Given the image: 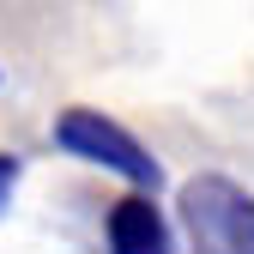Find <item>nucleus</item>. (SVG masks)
<instances>
[{
  "label": "nucleus",
  "mask_w": 254,
  "mask_h": 254,
  "mask_svg": "<svg viewBox=\"0 0 254 254\" xmlns=\"http://www.w3.org/2000/svg\"><path fill=\"white\" fill-rule=\"evenodd\" d=\"M182 224L194 254H254V194L230 176L182 182Z\"/></svg>",
  "instance_id": "1"
},
{
  "label": "nucleus",
  "mask_w": 254,
  "mask_h": 254,
  "mask_svg": "<svg viewBox=\"0 0 254 254\" xmlns=\"http://www.w3.org/2000/svg\"><path fill=\"white\" fill-rule=\"evenodd\" d=\"M55 145L85 157V164H97V170H109V176H121V182H133V188H157L164 182L157 157L127 133L121 121H109L103 109H67L55 121Z\"/></svg>",
  "instance_id": "2"
},
{
  "label": "nucleus",
  "mask_w": 254,
  "mask_h": 254,
  "mask_svg": "<svg viewBox=\"0 0 254 254\" xmlns=\"http://www.w3.org/2000/svg\"><path fill=\"white\" fill-rule=\"evenodd\" d=\"M109 254H176V236L164 224V212L151 206V194H127L109 206Z\"/></svg>",
  "instance_id": "3"
},
{
  "label": "nucleus",
  "mask_w": 254,
  "mask_h": 254,
  "mask_svg": "<svg viewBox=\"0 0 254 254\" xmlns=\"http://www.w3.org/2000/svg\"><path fill=\"white\" fill-rule=\"evenodd\" d=\"M12 188H18V157L0 151V218H6V206H12Z\"/></svg>",
  "instance_id": "4"
}]
</instances>
